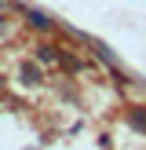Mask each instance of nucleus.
Wrapping results in <instances>:
<instances>
[{
	"instance_id": "f257e3e1",
	"label": "nucleus",
	"mask_w": 146,
	"mask_h": 150,
	"mask_svg": "<svg viewBox=\"0 0 146 150\" xmlns=\"http://www.w3.org/2000/svg\"><path fill=\"white\" fill-rule=\"evenodd\" d=\"M26 18H29V26H33V29H51V26H55V22H51L44 11H36V7H29V11H26Z\"/></svg>"
},
{
	"instance_id": "f03ea898",
	"label": "nucleus",
	"mask_w": 146,
	"mask_h": 150,
	"mask_svg": "<svg viewBox=\"0 0 146 150\" xmlns=\"http://www.w3.org/2000/svg\"><path fill=\"white\" fill-rule=\"evenodd\" d=\"M128 121H131V128L146 132V110H142V106H139V110H131V117H128Z\"/></svg>"
},
{
	"instance_id": "7ed1b4c3",
	"label": "nucleus",
	"mask_w": 146,
	"mask_h": 150,
	"mask_svg": "<svg viewBox=\"0 0 146 150\" xmlns=\"http://www.w3.org/2000/svg\"><path fill=\"white\" fill-rule=\"evenodd\" d=\"M36 59H40V62H48V66H51V62H55L58 55H55V48H36Z\"/></svg>"
},
{
	"instance_id": "20e7f679",
	"label": "nucleus",
	"mask_w": 146,
	"mask_h": 150,
	"mask_svg": "<svg viewBox=\"0 0 146 150\" xmlns=\"http://www.w3.org/2000/svg\"><path fill=\"white\" fill-rule=\"evenodd\" d=\"M26 81H29V84H36V81H40V73H36V66H26Z\"/></svg>"
},
{
	"instance_id": "39448f33",
	"label": "nucleus",
	"mask_w": 146,
	"mask_h": 150,
	"mask_svg": "<svg viewBox=\"0 0 146 150\" xmlns=\"http://www.w3.org/2000/svg\"><path fill=\"white\" fill-rule=\"evenodd\" d=\"M0 7H4V0H0Z\"/></svg>"
}]
</instances>
